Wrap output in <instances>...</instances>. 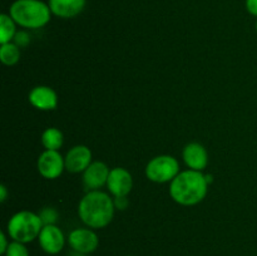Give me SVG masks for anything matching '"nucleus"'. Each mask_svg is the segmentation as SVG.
<instances>
[{"mask_svg":"<svg viewBox=\"0 0 257 256\" xmlns=\"http://www.w3.org/2000/svg\"><path fill=\"white\" fill-rule=\"evenodd\" d=\"M212 181L202 171L186 170L178 173L170 185V195L182 206H193L203 201L207 195L208 183Z\"/></svg>","mask_w":257,"mask_h":256,"instance_id":"1","label":"nucleus"},{"mask_svg":"<svg viewBox=\"0 0 257 256\" xmlns=\"http://www.w3.org/2000/svg\"><path fill=\"white\" fill-rule=\"evenodd\" d=\"M114 200L103 191H88L78 206V215L89 228H103L114 216Z\"/></svg>","mask_w":257,"mask_h":256,"instance_id":"2","label":"nucleus"},{"mask_svg":"<svg viewBox=\"0 0 257 256\" xmlns=\"http://www.w3.org/2000/svg\"><path fill=\"white\" fill-rule=\"evenodd\" d=\"M9 15L18 25L28 29H39L50 22L52 10L42 0H15Z\"/></svg>","mask_w":257,"mask_h":256,"instance_id":"3","label":"nucleus"},{"mask_svg":"<svg viewBox=\"0 0 257 256\" xmlns=\"http://www.w3.org/2000/svg\"><path fill=\"white\" fill-rule=\"evenodd\" d=\"M43 221L38 213L32 211H19L8 222V235L13 241L28 243L38 238L43 228Z\"/></svg>","mask_w":257,"mask_h":256,"instance_id":"4","label":"nucleus"},{"mask_svg":"<svg viewBox=\"0 0 257 256\" xmlns=\"http://www.w3.org/2000/svg\"><path fill=\"white\" fill-rule=\"evenodd\" d=\"M178 173H180V163L173 156H157L146 166V176L148 180L156 183L171 182Z\"/></svg>","mask_w":257,"mask_h":256,"instance_id":"5","label":"nucleus"},{"mask_svg":"<svg viewBox=\"0 0 257 256\" xmlns=\"http://www.w3.org/2000/svg\"><path fill=\"white\" fill-rule=\"evenodd\" d=\"M37 167L43 177L47 180H55L65 170L64 157L60 155L59 151L45 150L38 158Z\"/></svg>","mask_w":257,"mask_h":256,"instance_id":"6","label":"nucleus"},{"mask_svg":"<svg viewBox=\"0 0 257 256\" xmlns=\"http://www.w3.org/2000/svg\"><path fill=\"white\" fill-rule=\"evenodd\" d=\"M68 243L73 251L88 255L97 250L99 238L92 228H75L68 235Z\"/></svg>","mask_w":257,"mask_h":256,"instance_id":"7","label":"nucleus"},{"mask_svg":"<svg viewBox=\"0 0 257 256\" xmlns=\"http://www.w3.org/2000/svg\"><path fill=\"white\" fill-rule=\"evenodd\" d=\"M40 247L49 255H57L65 245V236L57 225H44L38 236Z\"/></svg>","mask_w":257,"mask_h":256,"instance_id":"8","label":"nucleus"},{"mask_svg":"<svg viewBox=\"0 0 257 256\" xmlns=\"http://www.w3.org/2000/svg\"><path fill=\"white\" fill-rule=\"evenodd\" d=\"M133 187L132 175L125 168L114 167L110 170L107 181V188L114 197L128 196Z\"/></svg>","mask_w":257,"mask_h":256,"instance_id":"9","label":"nucleus"},{"mask_svg":"<svg viewBox=\"0 0 257 256\" xmlns=\"http://www.w3.org/2000/svg\"><path fill=\"white\" fill-rule=\"evenodd\" d=\"M65 170L72 173L84 172L92 163V151L84 145L74 146L64 157Z\"/></svg>","mask_w":257,"mask_h":256,"instance_id":"10","label":"nucleus"},{"mask_svg":"<svg viewBox=\"0 0 257 256\" xmlns=\"http://www.w3.org/2000/svg\"><path fill=\"white\" fill-rule=\"evenodd\" d=\"M109 167L104 162L94 161L83 172V185L87 191H97L103 186H107Z\"/></svg>","mask_w":257,"mask_h":256,"instance_id":"11","label":"nucleus"},{"mask_svg":"<svg viewBox=\"0 0 257 256\" xmlns=\"http://www.w3.org/2000/svg\"><path fill=\"white\" fill-rule=\"evenodd\" d=\"M29 102L33 107L40 110H52L57 108L58 95L53 88L48 85H38L30 90Z\"/></svg>","mask_w":257,"mask_h":256,"instance_id":"12","label":"nucleus"},{"mask_svg":"<svg viewBox=\"0 0 257 256\" xmlns=\"http://www.w3.org/2000/svg\"><path fill=\"white\" fill-rule=\"evenodd\" d=\"M183 161L190 170L203 171L207 167L208 155L206 148L201 143L191 142L183 148Z\"/></svg>","mask_w":257,"mask_h":256,"instance_id":"13","label":"nucleus"},{"mask_svg":"<svg viewBox=\"0 0 257 256\" xmlns=\"http://www.w3.org/2000/svg\"><path fill=\"white\" fill-rule=\"evenodd\" d=\"M48 4L53 15L63 19H70L84 10L87 0H49Z\"/></svg>","mask_w":257,"mask_h":256,"instance_id":"14","label":"nucleus"},{"mask_svg":"<svg viewBox=\"0 0 257 256\" xmlns=\"http://www.w3.org/2000/svg\"><path fill=\"white\" fill-rule=\"evenodd\" d=\"M63 142H64V137L58 128L50 127L43 132L42 145L44 146L45 150L58 151L63 146Z\"/></svg>","mask_w":257,"mask_h":256,"instance_id":"15","label":"nucleus"},{"mask_svg":"<svg viewBox=\"0 0 257 256\" xmlns=\"http://www.w3.org/2000/svg\"><path fill=\"white\" fill-rule=\"evenodd\" d=\"M17 35V23L9 14L0 15V43H10Z\"/></svg>","mask_w":257,"mask_h":256,"instance_id":"16","label":"nucleus"},{"mask_svg":"<svg viewBox=\"0 0 257 256\" xmlns=\"http://www.w3.org/2000/svg\"><path fill=\"white\" fill-rule=\"evenodd\" d=\"M0 60L4 65L12 67L20 60V47L15 43H5L0 47Z\"/></svg>","mask_w":257,"mask_h":256,"instance_id":"17","label":"nucleus"},{"mask_svg":"<svg viewBox=\"0 0 257 256\" xmlns=\"http://www.w3.org/2000/svg\"><path fill=\"white\" fill-rule=\"evenodd\" d=\"M2 256H29V250L25 243L19 242V241H12L4 255Z\"/></svg>","mask_w":257,"mask_h":256,"instance_id":"18","label":"nucleus"},{"mask_svg":"<svg viewBox=\"0 0 257 256\" xmlns=\"http://www.w3.org/2000/svg\"><path fill=\"white\" fill-rule=\"evenodd\" d=\"M43 225H55L58 220V212L53 207H44L39 213Z\"/></svg>","mask_w":257,"mask_h":256,"instance_id":"19","label":"nucleus"},{"mask_svg":"<svg viewBox=\"0 0 257 256\" xmlns=\"http://www.w3.org/2000/svg\"><path fill=\"white\" fill-rule=\"evenodd\" d=\"M14 40H15V44H17L18 47H25V45L29 43L30 38L25 32H20V33H17Z\"/></svg>","mask_w":257,"mask_h":256,"instance_id":"20","label":"nucleus"},{"mask_svg":"<svg viewBox=\"0 0 257 256\" xmlns=\"http://www.w3.org/2000/svg\"><path fill=\"white\" fill-rule=\"evenodd\" d=\"M246 10L253 17H257V0H246Z\"/></svg>","mask_w":257,"mask_h":256,"instance_id":"21","label":"nucleus"},{"mask_svg":"<svg viewBox=\"0 0 257 256\" xmlns=\"http://www.w3.org/2000/svg\"><path fill=\"white\" fill-rule=\"evenodd\" d=\"M114 206L115 208H119V210H125L128 206L127 196H124V197H114Z\"/></svg>","mask_w":257,"mask_h":256,"instance_id":"22","label":"nucleus"},{"mask_svg":"<svg viewBox=\"0 0 257 256\" xmlns=\"http://www.w3.org/2000/svg\"><path fill=\"white\" fill-rule=\"evenodd\" d=\"M10 242H8V237L7 235H5V232H0V253L2 255H4L5 251H7L8 246H9Z\"/></svg>","mask_w":257,"mask_h":256,"instance_id":"23","label":"nucleus"},{"mask_svg":"<svg viewBox=\"0 0 257 256\" xmlns=\"http://www.w3.org/2000/svg\"><path fill=\"white\" fill-rule=\"evenodd\" d=\"M7 198H8V190L7 187H5V185H2L0 186V201L4 202Z\"/></svg>","mask_w":257,"mask_h":256,"instance_id":"24","label":"nucleus"},{"mask_svg":"<svg viewBox=\"0 0 257 256\" xmlns=\"http://www.w3.org/2000/svg\"><path fill=\"white\" fill-rule=\"evenodd\" d=\"M68 256H87L85 253H80V252H77V251H72V253H69Z\"/></svg>","mask_w":257,"mask_h":256,"instance_id":"25","label":"nucleus"},{"mask_svg":"<svg viewBox=\"0 0 257 256\" xmlns=\"http://www.w3.org/2000/svg\"><path fill=\"white\" fill-rule=\"evenodd\" d=\"M256 32H257V22H256Z\"/></svg>","mask_w":257,"mask_h":256,"instance_id":"26","label":"nucleus"}]
</instances>
